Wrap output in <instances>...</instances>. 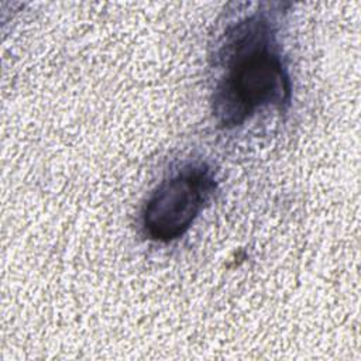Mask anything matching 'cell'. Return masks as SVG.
Wrapping results in <instances>:
<instances>
[{"label":"cell","instance_id":"6da1fadb","mask_svg":"<svg viewBox=\"0 0 361 361\" xmlns=\"http://www.w3.org/2000/svg\"><path fill=\"white\" fill-rule=\"evenodd\" d=\"M275 20L255 11L230 25L216 54L219 78L213 114L219 126L234 128L264 107L285 111L292 85L276 38Z\"/></svg>","mask_w":361,"mask_h":361},{"label":"cell","instance_id":"7a4b0ae2","mask_svg":"<svg viewBox=\"0 0 361 361\" xmlns=\"http://www.w3.org/2000/svg\"><path fill=\"white\" fill-rule=\"evenodd\" d=\"M214 189V175L206 164L183 165L147 199L141 213L145 237L157 243L182 237L209 203Z\"/></svg>","mask_w":361,"mask_h":361}]
</instances>
